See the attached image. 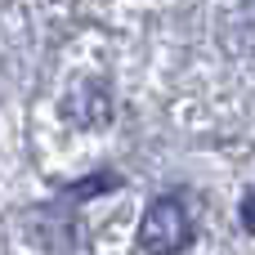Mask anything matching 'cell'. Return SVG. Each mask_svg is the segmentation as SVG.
I'll return each mask as SVG.
<instances>
[{
    "label": "cell",
    "instance_id": "6da1fadb",
    "mask_svg": "<svg viewBox=\"0 0 255 255\" xmlns=\"http://www.w3.org/2000/svg\"><path fill=\"white\" fill-rule=\"evenodd\" d=\"M188 242H193V224L175 197H161L143 211V220H139V251L143 255H184Z\"/></svg>",
    "mask_w": 255,
    "mask_h": 255
},
{
    "label": "cell",
    "instance_id": "3957f363",
    "mask_svg": "<svg viewBox=\"0 0 255 255\" xmlns=\"http://www.w3.org/2000/svg\"><path fill=\"white\" fill-rule=\"evenodd\" d=\"M242 224H247V233H255V197L251 193L242 197Z\"/></svg>",
    "mask_w": 255,
    "mask_h": 255
},
{
    "label": "cell",
    "instance_id": "7a4b0ae2",
    "mask_svg": "<svg viewBox=\"0 0 255 255\" xmlns=\"http://www.w3.org/2000/svg\"><path fill=\"white\" fill-rule=\"evenodd\" d=\"M58 112H63V121H72V126H81V130H99V126L112 121V94H108L103 81H85V85H76V90L63 99Z\"/></svg>",
    "mask_w": 255,
    "mask_h": 255
}]
</instances>
